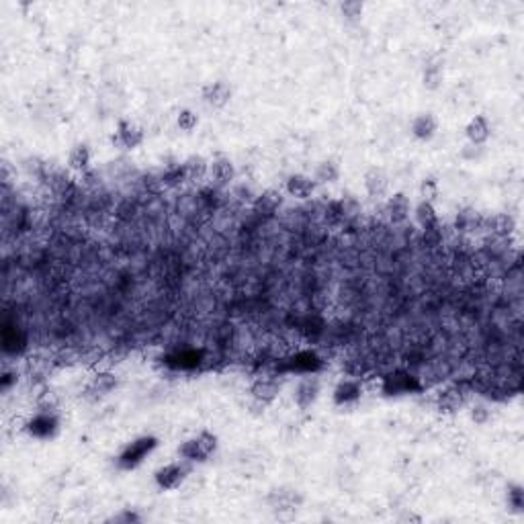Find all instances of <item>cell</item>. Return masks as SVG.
<instances>
[{"label": "cell", "mask_w": 524, "mask_h": 524, "mask_svg": "<svg viewBox=\"0 0 524 524\" xmlns=\"http://www.w3.org/2000/svg\"><path fill=\"white\" fill-rule=\"evenodd\" d=\"M215 450H217V436L211 432H201V434L185 440L178 447V455L187 463H205L213 457Z\"/></svg>", "instance_id": "cell-1"}, {"label": "cell", "mask_w": 524, "mask_h": 524, "mask_svg": "<svg viewBox=\"0 0 524 524\" xmlns=\"http://www.w3.org/2000/svg\"><path fill=\"white\" fill-rule=\"evenodd\" d=\"M422 389H424V383L420 381V377L412 375L408 369H393L383 377V383H381V392L389 397L418 393Z\"/></svg>", "instance_id": "cell-2"}, {"label": "cell", "mask_w": 524, "mask_h": 524, "mask_svg": "<svg viewBox=\"0 0 524 524\" xmlns=\"http://www.w3.org/2000/svg\"><path fill=\"white\" fill-rule=\"evenodd\" d=\"M156 447H158V438H156V436H152V434L139 436V438L131 440L130 445L119 452L117 465H119V469H123V471H131V469L139 467V465L144 463V459H146Z\"/></svg>", "instance_id": "cell-3"}, {"label": "cell", "mask_w": 524, "mask_h": 524, "mask_svg": "<svg viewBox=\"0 0 524 524\" xmlns=\"http://www.w3.org/2000/svg\"><path fill=\"white\" fill-rule=\"evenodd\" d=\"M321 358L316 351H300L295 355L281 358L277 363V371L283 373H295V375H316L321 369Z\"/></svg>", "instance_id": "cell-4"}, {"label": "cell", "mask_w": 524, "mask_h": 524, "mask_svg": "<svg viewBox=\"0 0 524 524\" xmlns=\"http://www.w3.org/2000/svg\"><path fill=\"white\" fill-rule=\"evenodd\" d=\"M300 496L293 491V489H273L270 496H268V504L270 510L275 512L277 518L281 520H289L295 516L297 512V506H300Z\"/></svg>", "instance_id": "cell-5"}, {"label": "cell", "mask_w": 524, "mask_h": 524, "mask_svg": "<svg viewBox=\"0 0 524 524\" xmlns=\"http://www.w3.org/2000/svg\"><path fill=\"white\" fill-rule=\"evenodd\" d=\"M57 426H59V420L57 416L52 410H39L27 424H25V431L29 436L33 438H39V440H47L52 438L57 432Z\"/></svg>", "instance_id": "cell-6"}, {"label": "cell", "mask_w": 524, "mask_h": 524, "mask_svg": "<svg viewBox=\"0 0 524 524\" xmlns=\"http://www.w3.org/2000/svg\"><path fill=\"white\" fill-rule=\"evenodd\" d=\"M188 465L187 461L185 463H169L164 467H160L156 473H154V482L156 486L164 491H172V489H178V487L185 484L188 475Z\"/></svg>", "instance_id": "cell-7"}, {"label": "cell", "mask_w": 524, "mask_h": 524, "mask_svg": "<svg viewBox=\"0 0 524 524\" xmlns=\"http://www.w3.org/2000/svg\"><path fill=\"white\" fill-rule=\"evenodd\" d=\"M319 392H321V383L316 375H303L297 381V387L293 392V401L297 404L300 410H307L318 401Z\"/></svg>", "instance_id": "cell-8"}, {"label": "cell", "mask_w": 524, "mask_h": 524, "mask_svg": "<svg viewBox=\"0 0 524 524\" xmlns=\"http://www.w3.org/2000/svg\"><path fill=\"white\" fill-rule=\"evenodd\" d=\"M252 397L258 401V404H270L279 393H281V379L277 375H261L252 381V387H250Z\"/></svg>", "instance_id": "cell-9"}, {"label": "cell", "mask_w": 524, "mask_h": 524, "mask_svg": "<svg viewBox=\"0 0 524 524\" xmlns=\"http://www.w3.org/2000/svg\"><path fill=\"white\" fill-rule=\"evenodd\" d=\"M115 387H117V377L109 373V371H98L89 381V385L84 389V397L91 399V401H98V399L107 397Z\"/></svg>", "instance_id": "cell-10"}, {"label": "cell", "mask_w": 524, "mask_h": 524, "mask_svg": "<svg viewBox=\"0 0 524 524\" xmlns=\"http://www.w3.org/2000/svg\"><path fill=\"white\" fill-rule=\"evenodd\" d=\"M410 211H412V203L406 193H395L385 201V215L393 225L406 224L410 217Z\"/></svg>", "instance_id": "cell-11"}, {"label": "cell", "mask_w": 524, "mask_h": 524, "mask_svg": "<svg viewBox=\"0 0 524 524\" xmlns=\"http://www.w3.org/2000/svg\"><path fill=\"white\" fill-rule=\"evenodd\" d=\"M201 96H203V103L209 105L211 109H224L232 101V86L225 80H215L203 86Z\"/></svg>", "instance_id": "cell-12"}, {"label": "cell", "mask_w": 524, "mask_h": 524, "mask_svg": "<svg viewBox=\"0 0 524 524\" xmlns=\"http://www.w3.org/2000/svg\"><path fill=\"white\" fill-rule=\"evenodd\" d=\"M113 142L117 146H121L123 150H135L137 146L144 144V130L131 121H119L117 133L113 135Z\"/></svg>", "instance_id": "cell-13"}, {"label": "cell", "mask_w": 524, "mask_h": 524, "mask_svg": "<svg viewBox=\"0 0 524 524\" xmlns=\"http://www.w3.org/2000/svg\"><path fill=\"white\" fill-rule=\"evenodd\" d=\"M365 190L373 197V199H383L389 190V176L387 172L379 166H373L365 172Z\"/></svg>", "instance_id": "cell-14"}, {"label": "cell", "mask_w": 524, "mask_h": 524, "mask_svg": "<svg viewBox=\"0 0 524 524\" xmlns=\"http://www.w3.org/2000/svg\"><path fill=\"white\" fill-rule=\"evenodd\" d=\"M363 395V385L358 379H342L334 387V404L336 406H353Z\"/></svg>", "instance_id": "cell-15"}, {"label": "cell", "mask_w": 524, "mask_h": 524, "mask_svg": "<svg viewBox=\"0 0 524 524\" xmlns=\"http://www.w3.org/2000/svg\"><path fill=\"white\" fill-rule=\"evenodd\" d=\"M316 181L312 178V176H307V174H291L289 178H287V183H285V190L291 195V197H295V199H301V201H305V199H309L314 193H316Z\"/></svg>", "instance_id": "cell-16"}, {"label": "cell", "mask_w": 524, "mask_h": 524, "mask_svg": "<svg viewBox=\"0 0 524 524\" xmlns=\"http://www.w3.org/2000/svg\"><path fill=\"white\" fill-rule=\"evenodd\" d=\"M484 229H487L494 238H510L516 229V220L510 213H496L484 220Z\"/></svg>", "instance_id": "cell-17"}, {"label": "cell", "mask_w": 524, "mask_h": 524, "mask_svg": "<svg viewBox=\"0 0 524 524\" xmlns=\"http://www.w3.org/2000/svg\"><path fill=\"white\" fill-rule=\"evenodd\" d=\"M164 360L172 369H195L203 360V351L201 348H181V351L170 353Z\"/></svg>", "instance_id": "cell-18"}, {"label": "cell", "mask_w": 524, "mask_h": 524, "mask_svg": "<svg viewBox=\"0 0 524 524\" xmlns=\"http://www.w3.org/2000/svg\"><path fill=\"white\" fill-rule=\"evenodd\" d=\"M209 174H211V178H213V183L217 187H227L236 178V166L227 156H217L209 164Z\"/></svg>", "instance_id": "cell-19"}, {"label": "cell", "mask_w": 524, "mask_h": 524, "mask_svg": "<svg viewBox=\"0 0 524 524\" xmlns=\"http://www.w3.org/2000/svg\"><path fill=\"white\" fill-rule=\"evenodd\" d=\"M489 133H491V127H489V121H487L486 115H475L467 123V127H465L469 144L477 146V148H482L489 139Z\"/></svg>", "instance_id": "cell-20"}, {"label": "cell", "mask_w": 524, "mask_h": 524, "mask_svg": "<svg viewBox=\"0 0 524 524\" xmlns=\"http://www.w3.org/2000/svg\"><path fill=\"white\" fill-rule=\"evenodd\" d=\"M438 131V121L432 113H420L412 121V135L420 142H431Z\"/></svg>", "instance_id": "cell-21"}, {"label": "cell", "mask_w": 524, "mask_h": 524, "mask_svg": "<svg viewBox=\"0 0 524 524\" xmlns=\"http://www.w3.org/2000/svg\"><path fill=\"white\" fill-rule=\"evenodd\" d=\"M465 397H467V393L461 389L459 383L457 385H450V387L443 389V392L436 395L438 410L440 412H455V410H459L465 404Z\"/></svg>", "instance_id": "cell-22"}, {"label": "cell", "mask_w": 524, "mask_h": 524, "mask_svg": "<svg viewBox=\"0 0 524 524\" xmlns=\"http://www.w3.org/2000/svg\"><path fill=\"white\" fill-rule=\"evenodd\" d=\"M25 334L19 326H13V324H4L2 328V348L6 355H19L21 351L25 348Z\"/></svg>", "instance_id": "cell-23"}, {"label": "cell", "mask_w": 524, "mask_h": 524, "mask_svg": "<svg viewBox=\"0 0 524 524\" xmlns=\"http://www.w3.org/2000/svg\"><path fill=\"white\" fill-rule=\"evenodd\" d=\"M283 203V195L279 190H264L261 197H256V201H254V213L258 215V217H270L273 213H277V209L281 207Z\"/></svg>", "instance_id": "cell-24"}, {"label": "cell", "mask_w": 524, "mask_h": 524, "mask_svg": "<svg viewBox=\"0 0 524 524\" xmlns=\"http://www.w3.org/2000/svg\"><path fill=\"white\" fill-rule=\"evenodd\" d=\"M443 76H445V57L443 56H432L428 57V62L424 64V86L436 91L443 82Z\"/></svg>", "instance_id": "cell-25"}, {"label": "cell", "mask_w": 524, "mask_h": 524, "mask_svg": "<svg viewBox=\"0 0 524 524\" xmlns=\"http://www.w3.org/2000/svg\"><path fill=\"white\" fill-rule=\"evenodd\" d=\"M340 178V166L334 160H324L314 170V181L316 185H332Z\"/></svg>", "instance_id": "cell-26"}, {"label": "cell", "mask_w": 524, "mask_h": 524, "mask_svg": "<svg viewBox=\"0 0 524 524\" xmlns=\"http://www.w3.org/2000/svg\"><path fill=\"white\" fill-rule=\"evenodd\" d=\"M414 213H416V222L418 225L422 227V229H428V227H434V225H438V213H436V209L432 205V201H420L416 209H414Z\"/></svg>", "instance_id": "cell-27"}, {"label": "cell", "mask_w": 524, "mask_h": 524, "mask_svg": "<svg viewBox=\"0 0 524 524\" xmlns=\"http://www.w3.org/2000/svg\"><path fill=\"white\" fill-rule=\"evenodd\" d=\"M68 166L76 172H86L91 166V148L86 144H78L70 150L68 156Z\"/></svg>", "instance_id": "cell-28"}, {"label": "cell", "mask_w": 524, "mask_h": 524, "mask_svg": "<svg viewBox=\"0 0 524 524\" xmlns=\"http://www.w3.org/2000/svg\"><path fill=\"white\" fill-rule=\"evenodd\" d=\"M185 172H187V181H201L209 172V162L203 156H190L183 162Z\"/></svg>", "instance_id": "cell-29"}, {"label": "cell", "mask_w": 524, "mask_h": 524, "mask_svg": "<svg viewBox=\"0 0 524 524\" xmlns=\"http://www.w3.org/2000/svg\"><path fill=\"white\" fill-rule=\"evenodd\" d=\"M484 220L477 211H463L457 215V229L459 232H479L484 229Z\"/></svg>", "instance_id": "cell-30"}, {"label": "cell", "mask_w": 524, "mask_h": 524, "mask_svg": "<svg viewBox=\"0 0 524 524\" xmlns=\"http://www.w3.org/2000/svg\"><path fill=\"white\" fill-rule=\"evenodd\" d=\"M506 500H508V506L514 514H523L524 508V491L520 484H512L508 487V494H506Z\"/></svg>", "instance_id": "cell-31"}, {"label": "cell", "mask_w": 524, "mask_h": 524, "mask_svg": "<svg viewBox=\"0 0 524 524\" xmlns=\"http://www.w3.org/2000/svg\"><path fill=\"white\" fill-rule=\"evenodd\" d=\"M363 11H365V4H363V2H358V0H348V2H342V4H340V13H342V17H344L346 21H351V23L360 21V17H363Z\"/></svg>", "instance_id": "cell-32"}, {"label": "cell", "mask_w": 524, "mask_h": 524, "mask_svg": "<svg viewBox=\"0 0 524 524\" xmlns=\"http://www.w3.org/2000/svg\"><path fill=\"white\" fill-rule=\"evenodd\" d=\"M176 125L183 131H193L197 125H199V115L190 109H183L176 117Z\"/></svg>", "instance_id": "cell-33"}, {"label": "cell", "mask_w": 524, "mask_h": 524, "mask_svg": "<svg viewBox=\"0 0 524 524\" xmlns=\"http://www.w3.org/2000/svg\"><path fill=\"white\" fill-rule=\"evenodd\" d=\"M142 518H139V514L137 512H133L130 508H125V510H121L117 516H113L111 523H123V524H131V523H139Z\"/></svg>", "instance_id": "cell-34"}, {"label": "cell", "mask_w": 524, "mask_h": 524, "mask_svg": "<svg viewBox=\"0 0 524 524\" xmlns=\"http://www.w3.org/2000/svg\"><path fill=\"white\" fill-rule=\"evenodd\" d=\"M471 420H473L475 424H486L487 420H489V410H487L484 404L473 406V408H471Z\"/></svg>", "instance_id": "cell-35"}, {"label": "cell", "mask_w": 524, "mask_h": 524, "mask_svg": "<svg viewBox=\"0 0 524 524\" xmlns=\"http://www.w3.org/2000/svg\"><path fill=\"white\" fill-rule=\"evenodd\" d=\"M422 197H424V201H432L436 195H438V185H436V181L434 178H426L424 183H422Z\"/></svg>", "instance_id": "cell-36"}, {"label": "cell", "mask_w": 524, "mask_h": 524, "mask_svg": "<svg viewBox=\"0 0 524 524\" xmlns=\"http://www.w3.org/2000/svg\"><path fill=\"white\" fill-rule=\"evenodd\" d=\"M13 383H17V371L4 369V373L0 377V387H2V392H8V389L13 387Z\"/></svg>", "instance_id": "cell-37"}, {"label": "cell", "mask_w": 524, "mask_h": 524, "mask_svg": "<svg viewBox=\"0 0 524 524\" xmlns=\"http://www.w3.org/2000/svg\"><path fill=\"white\" fill-rule=\"evenodd\" d=\"M408 520L420 523V516H416V514H412V512H406L404 516H399V523H408Z\"/></svg>", "instance_id": "cell-38"}]
</instances>
